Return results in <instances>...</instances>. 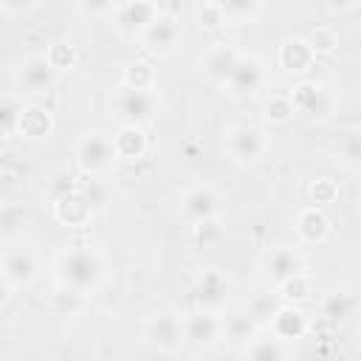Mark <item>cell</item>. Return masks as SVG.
I'll return each mask as SVG.
<instances>
[{"mask_svg": "<svg viewBox=\"0 0 361 361\" xmlns=\"http://www.w3.org/2000/svg\"><path fill=\"white\" fill-rule=\"evenodd\" d=\"M353 8H355L353 0H330L327 3V11L330 14H344V11H353Z\"/></svg>", "mask_w": 361, "mask_h": 361, "instance_id": "43", "label": "cell"}, {"mask_svg": "<svg viewBox=\"0 0 361 361\" xmlns=\"http://www.w3.org/2000/svg\"><path fill=\"white\" fill-rule=\"evenodd\" d=\"M307 330H310V319L296 305H279L274 310V316L268 319V333L282 344H293V341L305 338Z\"/></svg>", "mask_w": 361, "mask_h": 361, "instance_id": "18", "label": "cell"}, {"mask_svg": "<svg viewBox=\"0 0 361 361\" xmlns=\"http://www.w3.org/2000/svg\"><path fill=\"white\" fill-rule=\"evenodd\" d=\"M107 274V262L96 245H68L54 257V279L56 285L93 293Z\"/></svg>", "mask_w": 361, "mask_h": 361, "instance_id": "1", "label": "cell"}, {"mask_svg": "<svg viewBox=\"0 0 361 361\" xmlns=\"http://www.w3.org/2000/svg\"><path fill=\"white\" fill-rule=\"evenodd\" d=\"M228 276L217 268H200L195 282H192V299H195V307L200 310H212V313H220L226 299H228Z\"/></svg>", "mask_w": 361, "mask_h": 361, "instance_id": "12", "label": "cell"}, {"mask_svg": "<svg viewBox=\"0 0 361 361\" xmlns=\"http://www.w3.org/2000/svg\"><path fill=\"white\" fill-rule=\"evenodd\" d=\"M180 34H183L180 17L164 8V11L147 25V31L141 34L138 42H141V48H144L149 56L164 59V56H172V54H175L178 42H180Z\"/></svg>", "mask_w": 361, "mask_h": 361, "instance_id": "7", "label": "cell"}, {"mask_svg": "<svg viewBox=\"0 0 361 361\" xmlns=\"http://www.w3.org/2000/svg\"><path fill=\"white\" fill-rule=\"evenodd\" d=\"M25 223H28V209L20 200H8V203L0 206V234H3L6 243L20 237Z\"/></svg>", "mask_w": 361, "mask_h": 361, "instance_id": "28", "label": "cell"}, {"mask_svg": "<svg viewBox=\"0 0 361 361\" xmlns=\"http://www.w3.org/2000/svg\"><path fill=\"white\" fill-rule=\"evenodd\" d=\"M265 76H268V71H265L262 59H259L257 54H245V51H243L223 90H226L228 96H234V99H248V96H254V93L262 90Z\"/></svg>", "mask_w": 361, "mask_h": 361, "instance_id": "10", "label": "cell"}, {"mask_svg": "<svg viewBox=\"0 0 361 361\" xmlns=\"http://www.w3.org/2000/svg\"><path fill=\"white\" fill-rule=\"evenodd\" d=\"M76 189L85 195V200H87L96 212H102V209L107 206L110 192H107V186H104L102 180H96V178H85V180H76Z\"/></svg>", "mask_w": 361, "mask_h": 361, "instance_id": "38", "label": "cell"}, {"mask_svg": "<svg viewBox=\"0 0 361 361\" xmlns=\"http://www.w3.org/2000/svg\"><path fill=\"white\" fill-rule=\"evenodd\" d=\"M282 302H279V296H276V290L274 293H259L257 299H251L248 302V310L254 313V319L259 322V324H268V319L274 316V310L279 307Z\"/></svg>", "mask_w": 361, "mask_h": 361, "instance_id": "39", "label": "cell"}, {"mask_svg": "<svg viewBox=\"0 0 361 361\" xmlns=\"http://www.w3.org/2000/svg\"><path fill=\"white\" fill-rule=\"evenodd\" d=\"M0 274H3V285H8L11 290L31 288L34 279H37V259H34V254L28 248L11 245V248L3 251Z\"/></svg>", "mask_w": 361, "mask_h": 361, "instance_id": "16", "label": "cell"}, {"mask_svg": "<svg viewBox=\"0 0 361 361\" xmlns=\"http://www.w3.org/2000/svg\"><path fill=\"white\" fill-rule=\"evenodd\" d=\"M257 336H259V322L248 307H234L223 316V341L234 347H245Z\"/></svg>", "mask_w": 361, "mask_h": 361, "instance_id": "22", "label": "cell"}, {"mask_svg": "<svg viewBox=\"0 0 361 361\" xmlns=\"http://www.w3.org/2000/svg\"><path fill=\"white\" fill-rule=\"evenodd\" d=\"M243 361H288V350L271 333H259L243 347Z\"/></svg>", "mask_w": 361, "mask_h": 361, "instance_id": "26", "label": "cell"}, {"mask_svg": "<svg viewBox=\"0 0 361 361\" xmlns=\"http://www.w3.org/2000/svg\"><path fill=\"white\" fill-rule=\"evenodd\" d=\"M293 228H296L299 243H305V245H322V243H327L330 234H333V220L327 217L324 209L305 206V209L296 212Z\"/></svg>", "mask_w": 361, "mask_h": 361, "instance_id": "21", "label": "cell"}, {"mask_svg": "<svg viewBox=\"0 0 361 361\" xmlns=\"http://www.w3.org/2000/svg\"><path fill=\"white\" fill-rule=\"evenodd\" d=\"M192 17H195V23H200L203 28H220V25H226V11H223V3H220V0L195 3V6H192Z\"/></svg>", "mask_w": 361, "mask_h": 361, "instance_id": "36", "label": "cell"}, {"mask_svg": "<svg viewBox=\"0 0 361 361\" xmlns=\"http://www.w3.org/2000/svg\"><path fill=\"white\" fill-rule=\"evenodd\" d=\"M290 102H293V110L296 116L307 118V121H327L336 110V99L333 93L327 90L324 82H316V79H302L293 85V90L288 93Z\"/></svg>", "mask_w": 361, "mask_h": 361, "instance_id": "5", "label": "cell"}, {"mask_svg": "<svg viewBox=\"0 0 361 361\" xmlns=\"http://www.w3.org/2000/svg\"><path fill=\"white\" fill-rule=\"evenodd\" d=\"M353 305H355V302H353L350 293L333 290V293H327V299L322 302V316H327V319H344V316H350Z\"/></svg>", "mask_w": 361, "mask_h": 361, "instance_id": "37", "label": "cell"}, {"mask_svg": "<svg viewBox=\"0 0 361 361\" xmlns=\"http://www.w3.org/2000/svg\"><path fill=\"white\" fill-rule=\"evenodd\" d=\"M147 133L144 127H133V124H124L113 133V152H116V161H124V164H135L147 155Z\"/></svg>", "mask_w": 361, "mask_h": 361, "instance_id": "23", "label": "cell"}, {"mask_svg": "<svg viewBox=\"0 0 361 361\" xmlns=\"http://www.w3.org/2000/svg\"><path fill=\"white\" fill-rule=\"evenodd\" d=\"M34 8H39L37 0H0V14H6V17H20Z\"/></svg>", "mask_w": 361, "mask_h": 361, "instance_id": "41", "label": "cell"}, {"mask_svg": "<svg viewBox=\"0 0 361 361\" xmlns=\"http://www.w3.org/2000/svg\"><path fill=\"white\" fill-rule=\"evenodd\" d=\"M240 54H243V51L234 48L231 42H223V39L212 42V45L203 51V56H200V68H203L206 79L214 82V85H220V87H226V82H228V76H231V71H234Z\"/></svg>", "mask_w": 361, "mask_h": 361, "instance_id": "19", "label": "cell"}, {"mask_svg": "<svg viewBox=\"0 0 361 361\" xmlns=\"http://www.w3.org/2000/svg\"><path fill=\"white\" fill-rule=\"evenodd\" d=\"M330 149H333L336 161H341L344 166H353V169L361 166V130H358V127L341 130V133L333 138Z\"/></svg>", "mask_w": 361, "mask_h": 361, "instance_id": "27", "label": "cell"}, {"mask_svg": "<svg viewBox=\"0 0 361 361\" xmlns=\"http://www.w3.org/2000/svg\"><path fill=\"white\" fill-rule=\"evenodd\" d=\"M183 338L186 344L197 347V350H209L214 344L223 341V316L212 313V310H189L183 313Z\"/></svg>", "mask_w": 361, "mask_h": 361, "instance_id": "11", "label": "cell"}, {"mask_svg": "<svg viewBox=\"0 0 361 361\" xmlns=\"http://www.w3.org/2000/svg\"><path fill=\"white\" fill-rule=\"evenodd\" d=\"M45 56H48V62L54 65L56 73L71 71V68H76V62H79V51H76V45L68 42V39H54V42L45 48Z\"/></svg>", "mask_w": 361, "mask_h": 361, "instance_id": "34", "label": "cell"}, {"mask_svg": "<svg viewBox=\"0 0 361 361\" xmlns=\"http://www.w3.org/2000/svg\"><path fill=\"white\" fill-rule=\"evenodd\" d=\"M20 102L14 99H3L0 104V130H3V138H11L14 130H17V118H20Z\"/></svg>", "mask_w": 361, "mask_h": 361, "instance_id": "40", "label": "cell"}, {"mask_svg": "<svg viewBox=\"0 0 361 361\" xmlns=\"http://www.w3.org/2000/svg\"><path fill=\"white\" fill-rule=\"evenodd\" d=\"M73 161L87 178H96V175L107 172L116 164L113 135H107L102 130H85L73 144Z\"/></svg>", "mask_w": 361, "mask_h": 361, "instance_id": "3", "label": "cell"}, {"mask_svg": "<svg viewBox=\"0 0 361 361\" xmlns=\"http://www.w3.org/2000/svg\"><path fill=\"white\" fill-rule=\"evenodd\" d=\"M164 11V6L152 3V0H124V3H116L113 8V25L121 37L127 39H141V34L147 31V25Z\"/></svg>", "mask_w": 361, "mask_h": 361, "instance_id": "8", "label": "cell"}, {"mask_svg": "<svg viewBox=\"0 0 361 361\" xmlns=\"http://www.w3.org/2000/svg\"><path fill=\"white\" fill-rule=\"evenodd\" d=\"M178 209H180V217L189 226H195V223L217 217L223 212V195L217 192V186H212L206 180H197V183H192V186H186L180 192Z\"/></svg>", "mask_w": 361, "mask_h": 361, "instance_id": "6", "label": "cell"}, {"mask_svg": "<svg viewBox=\"0 0 361 361\" xmlns=\"http://www.w3.org/2000/svg\"><path fill=\"white\" fill-rule=\"evenodd\" d=\"M302 271H305L302 254L293 251V248H288V245H274L259 259V274H262V279L271 288H279L285 279H290V276H296Z\"/></svg>", "mask_w": 361, "mask_h": 361, "instance_id": "13", "label": "cell"}, {"mask_svg": "<svg viewBox=\"0 0 361 361\" xmlns=\"http://www.w3.org/2000/svg\"><path fill=\"white\" fill-rule=\"evenodd\" d=\"M54 82L56 71L45 54H28L14 71V85L20 93H45L48 87H54Z\"/></svg>", "mask_w": 361, "mask_h": 361, "instance_id": "14", "label": "cell"}, {"mask_svg": "<svg viewBox=\"0 0 361 361\" xmlns=\"http://www.w3.org/2000/svg\"><path fill=\"white\" fill-rule=\"evenodd\" d=\"M307 197H310V206L327 209V206H333L338 200V183L333 178H316L307 186Z\"/></svg>", "mask_w": 361, "mask_h": 361, "instance_id": "35", "label": "cell"}, {"mask_svg": "<svg viewBox=\"0 0 361 361\" xmlns=\"http://www.w3.org/2000/svg\"><path fill=\"white\" fill-rule=\"evenodd\" d=\"M276 62L285 73H307L316 65V51L302 34H290L276 48Z\"/></svg>", "mask_w": 361, "mask_h": 361, "instance_id": "20", "label": "cell"}, {"mask_svg": "<svg viewBox=\"0 0 361 361\" xmlns=\"http://www.w3.org/2000/svg\"><path fill=\"white\" fill-rule=\"evenodd\" d=\"M51 214H54V220H56L59 226H65V228H85V226L93 223L96 209L85 200V195H82L79 189H73V192H65V195L54 197Z\"/></svg>", "mask_w": 361, "mask_h": 361, "instance_id": "17", "label": "cell"}, {"mask_svg": "<svg viewBox=\"0 0 361 361\" xmlns=\"http://www.w3.org/2000/svg\"><path fill=\"white\" fill-rule=\"evenodd\" d=\"M85 305H87V293L65 288V285H56V290L51 293V302H48L54 316H76L85 310Z\"/></svg>", "mask_w": 361, "mask_h": 361, "instance_id": "29", "label": "cell"}, {"mask_svg": "<svg viewBox=\"0 0 361 361\" xmlns=\"http://www.w3.org/2000/svg\"><path fill=\"white\" fill-rule=\"evenodd\" d=\"M271 141L257 124H231L223 133V152L237 166H254L265 158Z\"/></svg>", "mask_w": 361, "mask_h": 361, "instance_id": "2", "label": "cell"}, {"mask_svg": "<svg viewBox=\"0 0 361 361\" xmlns=\"http://www.w3.org/2000/svg\"><path fill=\"white\" fill-rule=\"evenodd\" d=\"M274 290H276V296H279L282 305H296V307H302L305 302L313 299V293H316V282H313V276H310L307 271H302V274L285 279V282H282L279 288H274Z\"/></svg>", "mask_w": 361, "mask_h": 361, "instance_id": "25", "label": "cell"}, {"mask_svg": "<svg viewBox=\"0 0 361 361\" xmlns=\"http://www.w3.org/2000/svg\"><path fill=\"white\" fill-rule=\"evenodd\" d=\"M121 85L133 87V90H144V93H155L158 85V71L149 59H133L121 68Z\"/></svg>", "mask_w": 361, "mask_h": 361, "instance_id": "24", "label": "cell"}, {"mask_svg": "<svg viewBox=\"0 0 361 361\" xmlns=\"http://www.w3.org/2000/svg\"><path fill=\"white\" fill-rule=\"evenodd\" d=\"M144 336L158 353H175V350H180L186 344V338H183V316L175 313V310H158V313H152L147 319Z\"/></svg>", "mask_w": 361, "mask_h": 361, "instance_id": "9", "label": "cell"}, {"mask_svg": "<svg viewBox=\"0 0 361 361\" xmlns=\"http://www.w3.org/2000/svg\"><path fill=\"white\" fill-rule=\"evenodd\" d=\"M189 237H192V245H195V248H214V245H220V243L226 240L223 217L217 214V217H209V220L195 223L192 231H189Z\"/></svg>", "mask_w": 361, "mask_h": 361, "instance_id": "30", "label": "cell"}, {"mask_svg": "<svg viewBox=\"0 0 361 361\" xmlns=\"http://www.w3.org/2000/svg\"><path fill=\"white\" fill-rule=\"evenodd\" d=\"M355 212H358V217H361V195L355 197Z\"/></svg>", "mask_w": 361, "mask_h": 361, "instance_id": "44", "label": "cell"}, {"mask_svg": "<svg viewBox=\"0 0 361 361\" xmlns=\"http://www.w3.org/2000/svg\"><path fill=\"white\" fill-rule=\"evenodd\" d=\"M262 3L259 0H226L223 11H226V25H245L254 23L262 14Z\"/></svg>", "mask_w": 361, "mask_h": 361, "instance_id": "32", "label": "cell"}, {"mask_svg": "<svg viewBox=\"0 0 361 361\" xmlns=\"http://www.w3.org/2000/svg\"><path fill=\"white\" fill-rule=\"evenodd\" d=\"M305 39L316 51V56H327V54H336V48H338V28L330 23H316L305 34Z\"/></svg>", "mask_w": 361, "mask_h": 361, "instance_id": "33", "label": "cell"}, {"mask_svg": "<svg viewBox=\"0 0 361 361\" xmlns=\"http://www.w3.org/2000/svg\"><path fill=\"white\" fill-rule=\"evenodd\" d=\"M293 116H296V110H293V102H290L288 93H271V96H265V102H262V118L268 124L285 127L288 121H293Z\"/></svg>", "mask_w": 361, "mask_h": 361, "instance_id": "31", "label": "cell"}, {"mask_svg": "<svg viewBox=\"0 0 361 361\" xmlns=\"http://www.w3.org/2000/svg\"><path fill=\"white\" fill-rule=\"evenodd\" d=\"M358 344H361V324H358Z\"/></svg>", "mask_w": 361, "mask_h": 361, "instance_id": "45", "label": "cell"}, {"mask_svg": "<svg viewBox=\"0 0 361 361\" xmlns=\"http://www.w3.org/2000/svg\"><path fill=\"white\" fill-rule=\"evenodd\" d=\"M73 8L82 11V14H93V17H99V14H113L116 3H73Z\"/></svg>", "mask_w": 361, "mask_h": 361, "instance_id": "42", "label": "cell"}, {"mask_svg": "<svg viewBox=\"0 0 361 361\" xmlns=\"http://www.w3.org/2000/svg\"><path fill=\"white\" fill-rule=\"evenodd\" d=\"M54 127H56V118L51 113V107L39 104V102H25L20 107V118H17V130L14 135L20 141H28V144H39L45 138L54 135Z\"/></svg>", "mask_w": 361, "mask_h": 361, "instance_id": "15", "label": "cell"}, {"mask_svg": "<svg viewBox=\"0 0 361 361\" xmlns=\"http://www.w3.org/2000/svg\"><path fill=\"white\" fill-rule=\"evenodd\" d=\"M110 110H113L118 127H124V124L144 127L158 113V93H144V90H133V87L118 85L113 90Z\"/></svg>", "mask_w": 361, "mask_h": 361, "instance_id": "4", "label": "cell"}]
</instances>
